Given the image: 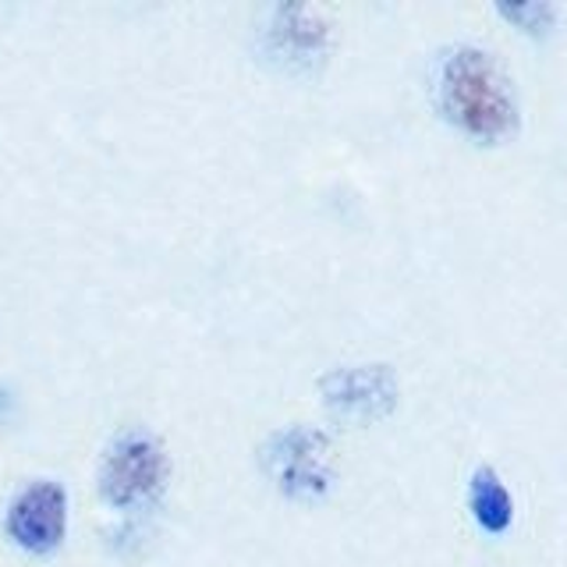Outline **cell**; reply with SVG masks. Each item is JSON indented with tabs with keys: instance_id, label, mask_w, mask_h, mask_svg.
<instances>
[{
	"instance_id": "8992f818",
	"label": "cell",
	"mask_w": 567,
	"mask_h": 567,
	"mask_svg": "<svg viewBox=\"0 0 567 567\" xmlns=\"http://www.w3.org/2000/svg\"><path fill=\"white\" fill-rule=\"evenodd\" d=\"M270 50L291 68H316L323 64L330 47V22L319 8L309 4H280L270 18Z\"/></svg>"
},
{
	"instance_id": "ba28073f",
	"label": "cell",
	"mask_w": 567,
	"mask_h": 567,
	"mask_svg": "<svg viewBox=\"0 0 567 567\" xmlns=\"http://www.w3.org/2000/svg\"><path fill=\"white\" fill-rule=\"evenodd\" d=\"M496 11H501L507 22H514V25L532 32V35L549 32V25H554V18H557L554 4H501Z\"/></svg>"
},
{
	"instance_id": "5b68a950",
	"label": "cell",
	"mask_w": 567,
	"mask_h": 567,
	"mask_svg": "<svg viewBox=\"0 0 567 567\" xmlns=\"http://www.w3.org/2000/svg\"><path fill=\"white\" fill-rule=\"evenodd\" d=\"M68 501L58 483H32L18 493V501L8 511L11 539L29 549V554H50L64 539Z\"/></svg>"
},
{
	"instance_id": "3957f363",
	"label": "cell",
	"mask_w": 567,
	"mask_h": 567,
	"mask_svg": "<svg viewBox=\"0 0 567 567\" xmlns=\"http://www.w3.org/2000/svg\"><path fill=\"white\" fill-rule=\"evenodd\" d=\"M262 461L277 478V486L291 496H319L333 478L330 440L309 425H291V430L274 433Z\"/></svg>"
},
{
	"instance_id": "7a4b0ae2",
	"label": "cell",
	"mask_w": 567,
	"mask_h": 567,
	"mask_svg": "<svg viewBox=\"0 0 567 567\" xmlns=\"http://www.w3.org/2000/svg\"><path fill=\"white\" fill-rule=\"evenodd\" d=\"M167 457L159 440L146 430H124L111 447H106L100 468V489L114 507H132L164 486Z\"/></svg>"
},
{
	"instance_id": "52a82bcc",
	"label": "cell",
	"mask_w": 567,
	"mask_h": 567,
	"mask_svg": "<svg viewBox=\"0 0 567 567\" xmlns=\"http://www.w3.org/2000/svg\"><path fill=\"white\" fill-rule=\"evenodd\" d=\"M468 501H472L475 522L486 532H504L514 518V501H511L507 486L501 483V475H496L493 468H478L472 475Z\"/></svg>"
},
{
	"instance_id": "6da1fadb",
	"label": "cell",
	"mask_w": 567,
	"mask_h": 567,
	"mask_svg": "<svg viewBox=\"0 0 567 567\" xmlns=\"http://www.w3.org/2000/svg\"><path fill=\"white\" fill-rule=\"evenodd\" d=\"M440 106L461 132L496 142L518 128V100L511 79L486 50L457 47L440 68Z\"/></svg>"
},
{
	"instance_id": "277c9868",
	"label": "cell",
	"mask_w": 567,
	"mask_h": 567,
	"mask_svg": "<svg viewBox=\"0 0 567 567\" xmlns=\"http://www.w3.org/2000/svg\"><path fill=\"white\" fill-rule=\"evenodd\" d=\"M323 401L333 415L351 422H372L383 419L398 404V380L386 365H351L333 369L319 383Z\"/></svg>"
}]
</instances>
